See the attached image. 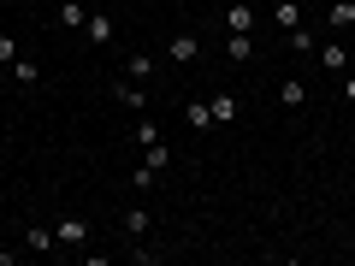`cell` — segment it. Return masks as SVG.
<instances>
[{
	"label": "cell",
	"instance_id": "obj_1",
	"mask_svg": "<svg viewBox=\"0 0 355 266\" xmlns=\"http://www.w3.org/2000/svg\"><path fill=\"white\" fill-rule=\"evenodd\" d=\"M225 60L231 65H249L254 60V30H225Z\"/></svg>",
	"mask_w": 355,
	"mask_h": 266
},
{
	"label": "cell",
	"instance_id": "obj_2",
	"mask_svg": "<svg viewBox=\"0 0 355 266\" xmlns=\"http://www.w3.org/2000/svg\"><path fill=\"white\" fill-rule=\"evenodd\" d=\"M83 237H89V225H83V219H77V213L53 225V242H60V249H77V242H83Z\"/></svg>",
	"mask_w": 355,
	"mask_h": 266
},
{
	"label": "cell",
	"instance_id": "obj_3",
	"mask_svg": "<svg viewBox=\"0 0 355 266\" xmlns=\"http://www.w3.org/2000/svg\"><path fill=\"white\" fill-rule=\"evenodd\" d=\"M53 24H60V30H83V24H89V12L77 6V0H60V6H53Z\"/></svg>",
	"mask_w": 355,
	"mask_h": 266
},
{
	"label": "cell",
	"instance_id": "obj_4",
	"mask_svg": "<svg viewBox=\"0 0 355 266\" xmlns=\"http://www.w3.org/2000/svg\"><path fill=\"white\" fill-rule=\"evenodd\" d=\"M320 65H326V71H349V48H343V42H320Z\"/></svg>",
	"mask_w": 355,
	"mask_h": 266
},
{
	"label": "cell",
	"instance_id": "obj_5",
	"mask_svg": "<svg viewBox=\"0 0 355 266\" xmlns=\"http://www.w3.org/2000/svg\"><path fill=\"white\" fill-rule=\"evenodd\" d=\"M83 36L95 42V48H107V42H113V18H107V12H89V24H83Z\"/></svg>",
	"mask_w": 355,
	"mask_h": 266
},
{
	"label": "cell",
	"instance_id": "obj_6",
	"mask_svg": "<svg viewBox=\"0 0 355 266\" xmlns=\"http://www.w3.org/2000/svg\"><path fill=\"white\" fill-rule=\"evenodd\" d=\"M207 107H214V125H237V113H243V101H237V95H214Z\"/></svg>",
	"mask_w": 355,
	"mask_h": 266
},
{
	"label": "cell",
	"instance_id": "obj_7",
	"mask_svg": "<svg viewBox=\"0 0 355 266\" xmlns=\"http://www.w3.org/2000/svg\"><path fill=\"white\" fill-rule=\"evenodd\" d=\"M326 24L331 30H355V0H331V6H326Z\"/></svg>",
	"mask_w": 355,
	"mask_h": 266
},
{
	"label": "cell",
	"instance_id": "obj_8",
	"mask_svg": "<svg viewBox=\"0 0 355 266\" xmlns=\"http://www.w3.org/2000/svg\"><path fill=\"white\" fill-rule=\"evenodd\" d=\"M272 24H279V30H296V24H302V0H279V6H272Z\"/></svg>",
	"mask_w": 355,
	"mask_h": 266
},
{
	"label": "cell",
	"instance_id": "obj_9",
	"mask_svg": "<svg viewBox=\"0 0 355 266\" xmlns=\"http://www.w3.org/2000/svg\"><path fill=\"white\" fill-rule=\"evenodd\" d=\"M279 101L291 107V113H296V107H308V83H302V77H284V89H279Z\"/></svg>",
	"mask_w": 355,
	"mask_h": 266
},
{
	"label": "cell",
	"instance_id": "obj_10",
	"mask_svg": "<svg viewBox=\"0 0 355 266\" xmlns=\"http://www.w3.org/2000/svg\"><path fill=\"white\" fill-rule=\"evenodd\" d=\"M113 95H119V101L130 107V113H142V107H148V95H142V83H130V77H125V83H113Z\"/></svg>",
	"mask_w": 355,
	"mask_h": 266
},
{
	"label": "cell",
	"instance_id": "obj_11",
	"mask_svg": "<svg viewBox=\"0 0 355 266\" xmlns=\"http://www.w3.org/2000/svg\"><path fill=\"white\" fill-rule=\"evenodd\" d=\"M184 125H190V130H207V125H214V107H207V101H190V107H184Z\"/></svg>",
	"mask_w": 355,
	"mask_h": 266
},
{
	"label": "cell",
	"instance_id": "obj_12",
	"mask_svg": "<svg viewBox=\"0 0 355 266\" xmlns=\"http://www.w3.org/2000/svg\"><path fill=\"white\" fill-rule=\"evenodd\" d=\"M284 36H291V53H314V48H320V36H314V30H308V24L284 30Z\"/></svg>",
	"mask_w": 355,
	"mask_h": 266
},
{
	"label": "cell",
	"instance_id": "obj_13",
	"mask_svg": "<svg viewBox=\"0 0 355 266\" xmlns=\"http://www.w3.org/2000/svg\"><path fill=\"white\" fill-rule=\"evenodd\" d=\"M125 237H130V242L148 237V207H130V213H125Z\"/></svg>",
	"mask_w": 355,
	"mask_h": 266
},
{
	"label": "cell",
	"instance_id": "obj_14",
	"mask_svg": "<svg viewBox=\"0 0 355 266\" xmlns=\"http://www.w3.org/2000/svg\"><path fill=\"white\" fill-rule=\"evenodd\" d=\"M142 166H154V172H166V166H172V148H166V142H148V148H142Z\"/></svg>",
	"mask_w": 355,
	"mask_h": 266
},
{
	"label": "cell",
	"instance_id": "obj_15",
	"mask_svg": "<svg viewBox=\"0 0 355 266\" xmlns=\"http://www.w3.org/2000/svg\"><path fill=\"white\" fill-rule=\"evenodd\" d=\"M154 177H160L154 166H130V190H137V195H148V190H154Z\"/></svg>",
	"mask_w": 355,
	"mask_h": 266
},
{
	"label": "cell",
	"instance_id": "obj_16",
	"mask_svg": "<svg viewBox=\"0 0 355 266\" xmlns=\"http://www.w3.org/2000/svg\"><path fill=\"white\" fill-rule=\"evenodd\" d=\"M166 53H172V60H196L202 42H196V36H172V48H166Z\"/></svg>",
	"mask_w": 355,
	"mask_h": 266
},
{
	"label": "cell",
	"instance_id": "obj_17",
	"mask_svg": "<svg viewBox=\"0 0 355 266\" xmlns=\"http://www.w3.org/2000/svg\"><path fill=\"white\" fill-rule=\"evenodd\" d=\"M225 30H254V6H231V12H225Z\"/></svg>",
	"mask_w": 355,
	"mask_h": 266
},
{
	"label": "cell",
	"instance_id": "obj_18",
	"mask_svg": "<svg viewBox=\"0 0 355 266\" xmlns=\"http://www.w3.org/2000/svg\"><path fill=\"white\" fill-rule=\"evenodd\" d=\"M148 77H154V60L148 53H130V83H148Z\"/></svg>",
	"mask_w": 355,
	"mask_h": 266
},
{
	"label": "cell",
	"instance_id": "obj_19",
	"mask_svg": "<svg viewBox=\"0 0 355 266\" xmlns=\"http://www.w3.org/2000/svg\"><path fill=\"white\" fill-rule=\"evenodd\" d=\"M130 136H137V148H148V142H160V125H154V118H137Z\"/></svg>",
	"mask_w": 355,
	"mask_h": 266
},
{
	"label": "cell",
	"instance_id": "obj_20",
	"mask_svg": "<svg viewBox=\"0 0 355 266\" xmlns=\"http://www.w3.org/2000/svg\"><path fill=\"white\" fill-rule=\"evenodd\" d=\"M24 249H36V254H42V249H53V231H42V225H30V231H24Z\"/></svg>",
	"mask_w": 355,
	"mask_h": 266
},
{
	"label": "cell",
	"instance_id": "obj_21",
	"mask_svg": "<svg viewBox=\"0 0 355 266\" xmlns=\"http://www.w3.org/2000/svg\"><path fill=\"white\" fill-rule=\"evenodd\" d=\"M12 77H18V83H24V89H36V77H42V71H36V65H30V60H12Z\"/></svg>",
	"mask_w": 355,
	"mask_h": 266
},
{
	"label": "cell",
	"instance_id": "obj_22",
	"mask_svg": "<svg viewBox=\"0 0 355 266\" xmlns=\"http://www.w3.org/2000/svg\"><path fill=\"white\" fill-rule=\"evenodd\" d=\"M0 60H6V65L18 60V42H12V36H0Z\"/></svg>",
	"mask_w": 355,
	"mask_h": 266
},
{
	"label": "cell",
	"instance_id": "obj_23",
	"mask_svg": "<svg viewBox=\"0 0 355 266\" xmlns=\"http://www.w3.org/2000/svg\"><path fill=\"white\" fill-rule=\"evenodd\" d=\"M343 95H349V101H355V71H349V83H343Z\"/></svg>",
	"mask_w": 355,
	"mask_h": 266
}]
</instances>
